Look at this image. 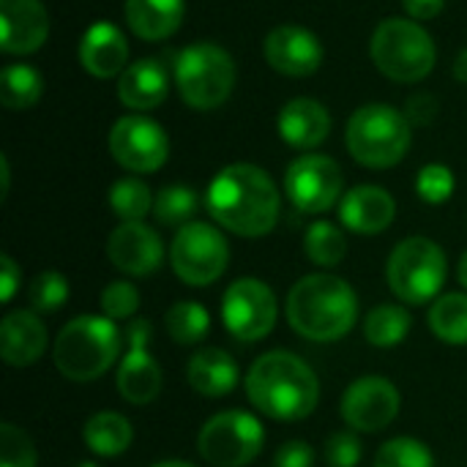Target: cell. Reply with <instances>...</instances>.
Wrapping results in <instances>:
<instances>
[{"label": "cell", "instance_id": "obj_1", "mask_svg": "<svg viewBox=\"0 0 467 467\" xmlns=\"http://www.w3.org/2000/svg\"><path fill=\"white\" fill-rule=\"evenodd\" d=\"M205 205L219 227L244 238H260L276 227L282 197L265 170L241 161L213 175Z\"/></svg>", "mask_w": 467, "mask_h": 467}, {"label": "cell", "instance_id": "obj_2", "mask_svg": "<svg viewBox=\"0 0 467 467\" xmlns=\"http://www.w3.org/2000/svg\"><path fill=\"white\" fill-rule=\"evenodd\" d=\"M249 402L268 419L301 421L320 400L317 375L306 361L287 350H271L260 356L246 375Z\"/></svg>", "mask_w": 467, "mask_h": 467}, {"label": "cell", "instance_id": "obj_3", "mask_svg": "<svg viewBox=\"0 0 467 467\" xmlns=\"http://www.w3.org/2000/svg\"><path fill=\"white\" fill-rule=\"evenodd\" d=\"M356 315V290L334 274L304 276L287 296V320L293 331L312 342L342 339L353 328Z\"/></svg>", "mask_w": 467, "mask_h": 467}, {"label": "cell", "instance_id": "obj_4", "mask_svg": "<svg viewBox=\"0 0 467 467\" xmlns=\"http://www.w3.org/2000/svg\"><path fill=\"white\" fill-rule=\"evenodd\" d=\"M55 367L71 383L101 378L120 356V331L109 317H74L55 339Z\"/></svg>", "mask_w": 467, "mask_h": 467}, {"label": "cell", "instance_id": "obj_5", "mask_svg": "<svg viewBox=\"0 0 467 467\" xmlns=\"http://www.w3.org/2000/svg\"><path fill=\"white\" fill-rule=\"evenodd\" d=\"M413 140L410 118L389 104L358 107L345 129V142L350 156L372 170L394 167L405 159Z\"/></svg>", "mask_w": 467, "mask_h": 467}, {"label": "cell", "instance_id": "obj_6", "mask_svg": "<svg viewBox=\"0 0 467 467\" xmlns=\"http://www.w3.org/2000/svg\"><path fill=\"white\" fill-rule=\"evenodd\" d=\"M369 55L380 74H386L394 82H421L435 68V41L432 36L416 22L391 16L383 19L369 41Z\"/></svg>", "mask_w": 467, "mask_h": 467}, {"label": "cell", "instance_id": "obj_7", "mask_svg": "<svg viewBox=\"0 0 467 467\" xmlns=\"http://www.w3.org/2000/svg\"><path fill=\"white\" fill-rule=\"evenodd\" d=\"M175 85L181 99L200 112L222 107L235 85V60L211 41L186 47L175 60Z\"/></svg>", "mask_w": 467, "mask_h": 467}, {"label": "cell", "instance_id": "obj_8", "mask_svg": "<svg viewBox=\"0 0 467 467\" xmlns=\"http://www.w3.org/2000/svg\"><path fill=\"white\" fill-rule=\"evenodd\" d=\"M446 254L443 249L430 238H405L389 257L386 279L389 287L402 298L405 304H427L432 301L443 282H446Z\"/></svg>", "mask_w": 467, "mask_h": 467}, {"label": "cell", "instance_id": "obj_9", "mask_svg": "<svg viewBox=\"0 0 467 467\" xmlns=\"http://www.w3.org/2000/svg\"><path fill=\"white\" fill-rule=\"evenodd\" d=\"M263 424L244 410H224L211 416L197 435V449L202 460L213 467L249 465L263 451Z\"/></svg>", "mask_w": 467, "mask_h": 467}, {"label": "cell", "instance_id": "obj_10", "mask_svg": "<svg viewBox=\"0 0 467 467\" xmlns=\"http://www.w3.org/2000/svg\"><path fill=\"white\" fill-rule=\"evenodd\" d=\"M170 263L181 282L205 287V285H213L224 274L230 263V246L213 224L189 222L178 227L172 238Z\"/></svg>", "mask_w": 467, "mask_h": 467}, {"label": "cell", "instance_id": "obj_11", "mask_svg": "<svg viewBox=\"0 0 467 467\" xmlns=\"http://www.w3.org/2000/svg\"><path fill=\"white\" fill-rule=\"evenodd\" d=\"M276 296L260 279H238L222 298L224 328L241 342H260L276 326Z\"/></svg>", "mask_w": 467, "mask_h": 467}, {"label": "cell", "instance_id": "obj_12", "mask_svg": "<svg viewBox=\"0 0 467 467\" xmlns=\"http://www.w3.org/2000/svg\"><path fill=\"white\" fill-rule=\"evenodd\" d=\"M342 170L331 156L304 153L285 172V194L304 213H326L342 194Z\"/></svg>", "mask_w": 467, "mask_h": 467}, {"label": "cell", "instance_id": "obj_13", "mask_svg": "<svg viewBox=\"0 0 467 467\" xmlns=\"http://www.w3.org/2000/svg\"><path fill=\"white\" fill-rule=\"evenodd\" d=\"M109 153L129 172H156L170 156V137L156 120L126 115L109 129Z\"/></svg>", "mask_w": 467, "mask_h": 467}, {"label": "cell", "instance_id": "obj_14", "mask_svg": "<svg viewBox=\"0 0 467 467\" xmlns=\"http://www.w3.org/2000/svg\"><path fill=\"white\" fill-rule=\"evenodd\" d=\"M400 413V391L380 375L358 378L342 394V419L356 432H383Z\"/></svg>", "mask_w": 467, "mask_h": 467}, {"label": "cell", "instance_id": "obj_15", "mask_svg": "<svg viewBox=\"0 0 467 467\" xmlns=\"http://www.w3.org/2000/svg\"><path fill=\"white\" fill-rule=\"evenodd\" d=\"M126 339H129V350L118 369V391L131 405H150L161 391V369L156 358L148 353V342H150L148 320H131Z\"/></svg>", "mask_w": 467, "mask_h": 467}, {"label": "cell", "instance_id": "obj_16", "mask_svg": "<svg viewBox=\"0 0 467 467\" xmlns=\"http://www.w3.org/2000/svg\"><path fill=\"white\" fill-rule=\"evenodd\" d=\"M265 60L285 77H309L323 63L320 38L301 25H279L265 36Z\"/></svg>", "mask_w": 467, "mask_h": 467}, {"label": "cell", "instance_id": "obj_17", "mask_svg": "<svg viewBox=\"0 0 467 467\" xmlns=\"http://www.w3.org/2000/svg\"><path fill=\"white\" fill-rule=\"evenodd\" d=\"M109 263L129 276H150L164 260L161 238L142 222H123L107 238Z\"/></svg>", "mask_w": 467, "mask_h": 467}, {"label": "cell", "instance_id": "obj_18", "mask_svg": "<svg viewBox=\"0 0 467 467\" xmlns=\"http://www.w3.org/2000/svg\"><path fill=\"white\" fill-rule=\"evenodd\" d=\"M49 16L41 0H0V49L5 55H30L44 47Z\"/></svg>", "mask_w": 467, "mask_h": 467}, {"label": "cell", "instance_id": "obj_19", "mask_svg": "<svg viewBox=\"0 0 467 467\" xmlns=\"http://www.w3.org/2000/svg\"><path fill=\"white\" fill-rule=\"evenodd\" d=\"M79 63L88 74L109 79L129 66V41L112 22H93L79 41Z\"/></svg>", "mask_w": 467, "mask_h": 467}, {"label": "cell", "instance_id": "obj_20", "mask_svg": "<svg viewBox=\"0 0 467 467\" xmlns=\"http://www.w3.org/2000/svg\"><path fill=\"white\" fill-rule=\"evenodd\" d=\"M394 216H397V202L380 186H356L339 202L342 224L358 235H378L389 230Z\"/></svg>", "mask_w": 467, "mask_h": 467}, {"label": "cell", "instance_id": "obj_21", "mask_svg": "<svg viewBox=\"0 0 467 467\" xmlns=\"http://www.w3.org/2000/svg\"><path fill=\"white\" fill-rule=\"evenodd\" d=\"M279 137L298 150H312L331 134V115L315 99H293L282 107L276 118Z\"/></svg>", "mask_w": 467, "mask_h": 467}, {"label": "cell", "instance_id": "obj_22", "mask_svg": "<svg viewBox=\"0 0 467 467\" xmlns=\"http://www.w3.org/2000/svg\"><path fill=\"white\" fill-rule=\"evenodd\" d=\"M47 348V326L36 312H8L0 323V353L8 367H30Z\"/></svg>", "mask_w": 467, "mask_h": 467}, {"label": "cell", "instance_id": "obj_23", "mask_svg": "<svg viewBox=\"0 0 467 467\" xmlns=\"http://www.w3.org/2000/svg\"><path fill=\"white\" fill-rule=\"evenodd\" d=\"M167 90H170V77L164 66L153 57L129 63L118 79V99L123 101V107L137 112L156 109L167 99Z\"/></svg>", "mask_w": 467, "mask_h": 467}, {"label": "cell", "instance_id": "obj_24", "mask_svg": "<svg viewBox=\"0 0 467 467\" xmlns=\"http://www.w3.org/2000/svg\"><path fill=\"white\" fill-rule=\"evenodd\" d=\"M126 22L134 36L142 41H161L170 38L186 14L183 0H126L123 5Z\"/></svg>", "mask_w": 467, "mask_h": 467}, {"label": "cell", "instance_id": "obj_25", "mask_svg": "<svg viewBox=\"0 0 467 467\" xmlns=\"http://www.w3.org/2000/svg\"><path fill=\"white\" fill-rule=\"evenodd\" d=\"M189 386L202 397H224L238 386V364L227 350L205 348L189 361Z\"/></svg>", "mask_w": 467, "mask_h": 467}, {"label": "cell", "instance_id": "obj_26", "mask_svg": "<svg viewBox=\"0 0 467 467\" xmlns=\"http://www.w3.org/2000/svg\"><path fill=\"white\" fill-rule=\"evenodd\" d=\"M82 441L96 457H118L131 446L134 430H131L126 416L104 410V413H96L85 421Z\"/></svg>", "mask_w": 467, "mask_h": 467}, {"label": "cell", "instance_id": "obj_27", "mask_svg": "<svg viewBox=\"0 0 467 467\" xmlns=\"http://www.w3.org/2000/svg\"><path fill=\"white\" fill-rule=\"evenodd\" d=\"M44 93L41 74L27 63H11L0 71V101L5 109H30Z\"/></svg>", "mask_w": 467, "mask_h": 467}, {"label": "cell", "instance_id": "obj_28", "mask_svg": "<svg viewBox=\"0 0 467 467\" xmlns=\"http://www.w3.org/2000/svg\"><path fill=\"white\" fill-rule=\"evenodd\" d=\"M430 328L446 345H467V296L446 293L430 309Z\"/></svg>", "mask_w": 467, "mask_h": 467}, {"label": "cell", "instance_id": "obj_29", "mask_svg": "<svg viewBox=\"0 0 467 467\" xmlns=\"http://www.w3.org/2000/svg\"><path fill=\"white\" fill-rule=\"evenodd\" d=\"M410 315L402 306L394 304H383L378 309H372L364 320V337L369 345L375 348H397L400 342H405L408 331H410Z\"/></svg>", "mask_w": 467, "mask_h": 467}, {"label": "cell", "instance_id": "obj_30", "mask_svg": "<svg viewBox=\"0 0 467 467\" xmlns=\"http://www.w3.org/2000/svg\"><path fill=\"white\" fill-rule=\"evenodd\" d=\"M304 252L306 257L320 265V268H334L345 260L348 254V241H345V233L331 224V222H315L309 230H306V238H304Z\"/></svg>", "mask_w": 467, "mask_h": 467}, {"label": "cell", "instance_id": "obj_31", "mask_svg": "<svg viewBox=\"0 0 467 467\" xmlns=\"http://www.w3.org/2000/svg\"><path fill=\"white\" fill-rule=\"evenodd\" d=\"M164 323H167V334L178 345H194V342L205 339L211 331L208 309L202 304H194V301H181V304L170 306Z\"/></svg>", "mask_w": 467, "mask_h": 467}, {"label": "cell", "instance_id": "obj_32", "mask_svg": "<svg viewBox=\"0 0 467 467\" xmlns=\"http://www.w3.org/2000/svg\"><path fill=\"white\" fill-rule=\"evenodd\" d=\"M109 208L120 222H142L153 211V194L150 189L137 178H120L109 189Z\"/></svg>", "mask_w": 467, "mask_h": 467}, {"label": "cell", "instance_id": "obj_33", "mask_svg": "<svg viewBox=\"0 0 467 467\" xmlns=\"http://www.w3.org/2000/svg\"><path fill=\"white\" fill-rule=\"evenodd\" d=\"M197 194L189 189V186H164L159 194H156V202H153V213L161 224H170V227H183L192 222V216L197 213Z\"/></svg>", "mask_w": 467, "mask_h": 467}, {"label": "cell", "instance_id": "obj_34", "mask_svg": "<svg viewBox=\"0 0 467 467\" xmlns=\"http://www.w3.org/2000/svg\"><path fill=\"white\" fill-rule=\"evenodd\" d=\"M375 467H435V457L416 438H394L378 449Z\"/></svg>", "mask_w": 467, "mask_h": 467}, {"label": "cell", "instance_id": "obj_35", "mask_svg": "<svg viewBox=\"0 0 467 467\" xmlns=\"http://www.w3.org/2000/svg\"><path fill=\"white\" fill-rule=\"evenodd\" d=\"M27 301L36 312L41 315H49V312H57L66 301H68V282L63 274L57 271H44L38 274L33 282H30V290H27Z\"/></svg>", "mask_w": 467, "mask_h": 467}, {"label": "cell", "instance_id": "obj_36", "mask_svg": "<svg viewBox=\"0 0 467 467\" xmlns=\"http://www.w3.org/2000/svg\"><path fill=\"white\" fill-rule=\"evenodd\" d=\"M416 192L430 205H443L454 194V172L446 164H427L416 178Z\"/></svg>", "mask_w": 467, "mask_h": 467}, {"label": "cell", "instance_id": "obj_37", "mask_svg": "<svg viewBox=\"0 0 467 467\" xmlns=\"http://www.w3.org/2000/svg\"><path fill=\"white\" fill-rule=\"evenodd\" d=\"M0 467H36V449L30 438L14 424L0 427Z\"/></svg>", "mask_w": 467, "mask_h": 467}, {"label": "cell", "instance_id": "obj_38", "mask_svg": "<svg viewBox=\"0 0 467 467\" xmlns=\"http://www.w3.org/2000/svg\"><path fill=\"white\" fill-rule=\"evenodd\" d=\"M140 309V293L129 282H112L101 293V315L109 320H129Z\"/></svg>", "mask_w": 467, "mask_h": 467}, {"label": "cell", "instance_id": "obj_39", "mask_svg": "<svg viewBox=\"0 0 467 467\" xmlns=\"http://www.w3.org/2000/svg\"><path fill=\"white\" fill-rule=\"evenodd\" d=\"M361 454V441L350 432H337L326 443V460L331 467H358Z\"/></svg>", "mask_w": 467, "mask_h": 467}, {"label": "cell", "instance_id": "obj_40", "mask_svg": "<svg viewBox=\"0 0 467 467\" xmlns=\"http://www.w3.org/2000/svg\"><path fill=\"white\" fill-rule=\"evenodd\" d=\"M274 467H315V451L301 441L285 443L274 457Z\"/></svg>", "mask_w": 467, "mask_h": 467}, {"label": "cell", "instance_id": "obj_41", "mask_svg": "<svg viewBox=\"0 0 467 467\" xmlns=\"http://www.w3.org/2000/svg\"><path fill=\"white\" fill-rule=\"evenodd\" d=\"M16 287H19V265L8 254H3L0 257V301L8 304L16 296Z\"/></svg>", "mask_w": 467, "mask_h": 467}, {"label": "cell", "instance_id": "obj_42", "mask_svg": "<svg viewBox=\"0 0 467 467\" xmlns=\"http://www.w3.org/2000/svg\"><path fill=\"white\" fill-rule=\"evenodd\" d=\"M402 5L408 16L419 22V19H435L443 11L446 0H402Z\"/></svg>", "mask_w": 467, "mask_h": 467}, {"label": "cell", "instance_id": "obj_43", "mask_svg": "<svg viewBox=\"0 0 467 467\" xmlns=\"http://www.w3.org/2000/svg\"><path fill=\"white\" fill-rule=\"evenodd\" d=\"M408 112H410V120H416V123H430L435 115H438V104H435V99L432 96H424V93H419V96H413L410 101H408Z\"/></svg>", "mask_w": 467, "mask_h": 467}, {"label": "cell", "instance_id": "obj_44", "mask_svg": "<svg viewBox=\"0 0 467 467\" xmlns=\"http://www.w3.org/2000/svg\"><path fill=\"white\" fill-rule=\"evenodd\" d=\"M454 77L467 85V49L460 52V57H457V63H454Z\"/></svg>", "mask_w": 467, "mask_h": 467}, {"label": "cell", "instance_id": "obj_45", "mask_svg": "<svg viewBox=\"0 0 467 467\" xmlns=\"http://www.w3.org/2000/svg\"><path fill=\"white\" fill-rule=\"evenodd\" d=\"M0 172H3V197H5V194H8V178H11V175H8V159H5V156L0 159Z\"/></svg>", "mask_w": 467, "mask_h": 467}, {"label": "cell", "instance_id": "obj_46", "mask_svg": "<svg viewBox=\"0 0 467 467\" xmlns=\"http://www.w3.org/2000/svg\"><path fill=\"white\" fill-rule=\"evenodd\" d=\"M457 276H460V285L467 290V252L462 254V260H460V271H457Z\"/></svg>", "mask_w": 467, "mask_h": 467}, {"label": "cell", "instance_id": "obj_47", "mask_svg": "<svg viewBox=\"0 0 467 467\" xmlns=\"http://www.w3.org/2000/svg\"><path fill=\"white\" fill-rule=\"evenodd\" d=\"M153 467H194V465H189V462H181V460H167V462H159V465H153Z\"/></svg>", "mask_w": 467, "mask_h": 467}, {"label": "cell", "instance_id": "obj_48", "mask_svg": "<svg viewBox=\"0 0 467 467\" xmlns=\"http://www.w3.org/2000/svg\"><path fill=\"white\" fill-rule=\"evenodd\" d=\"M77 467H99V465H93V462H79Z\"/></svg>", "mask_w": 467, "mask_h": 467}]
</instances>
